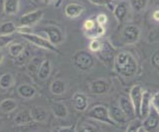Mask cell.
Returning a JSON list of instances; mask_svg holds the SVG:
<instances>
[{"instance_id":"obj_1","label":"cell","mask_w":159,"mask_h":132,"mask_svg":"<svg viewBox=\"0 0 159 132\" xmlns=\"http://www.w3.org/2000/svg\"><path fill=\"white\" fill-rule=\"evenodd\" d=\"M113 70L123 79H132L138 73V63L130 52L121 51L116 54L113 61Z\"/></svg>"},{"instance_id":"obj_2","label":"cell","mask_w":159,"mask_h":132,"mask_svg":"<svg viewBox=\"0 0 159 132\" xmlns=\"http://www.w3.org/2000/svg\"><path fill=\"white\" fill-rule=\"evenodd\" d=\"M73 65L81 72H89L96 65V59L91 53L84 50L76 52L72 57Z\"/></svg>"},{"instance_id":"obj_3","label":"cell","mask_w":159,"mask_h":132,"mask_svg":"<svg viewBox=\"0 0 159 132\" xmlns=\"http://www.w3.org/2000/svg\"><path fill=\"white\" fill-rule=\"evenodd\" d=\"M17 32L21 34L24 40L31 43L34 46L44 49V50L50 51V52H53V53L61 54L59 51V49L57 48V46L53 45L46 37H43L37 33H31V32H27V31H17Z\"/></svg>"},{"instance_id":"obj_4","label":"cell","mask_w":159,"mask_h":132,"mask_svg":"<svg viewBox=\"0 0 159 132\" xmlns=\"http://www.w3.org/2000/svg\"><path fill=\"white\" fill-rule=\"evenodd\" d=\"M87 117L89 119H93L94 121L102 122V123H107L112 126H116V124L111 120V116H109L108 107H107L103 104H97L91 107L87 111Z\"/></svg>"},{"instance_id":"obj_5","label":"cell","mask_w":159,"mask_h":132,"mask_svg":"<svg viewBox=\"0 0 159 132\" xmlns=\"http://www.w3.org/2000/svg\"><path fill=\"white\" fill-rule=\"evenodd\" d=\"M96 54H97L98 58L106 66H107L109 68L113 67V61H114V58H116L117 52L116 50V48L112 46V44L109 41H107V40L103 41L101 50Z\"/></svg>"},{"instance_id":"obj_6","label":"cell","mask_w":159,"mask_h":132,"mask_svg":"<svg viewBox=\"0 0 159 132\" xmlns=\"http://www.w3.org/2000/svg\"><path fill=\"white\" fill-rule=\"evenodd\" d=\"M141 37V30L137 25L127 24L121 31V40L124 45H133L139 41Z\"/></svg>"},{"instance_id":"obj_7","label":"cell","mask_w":159,"mask_h":132,"mask_svg":"<svg viewBox=\"0 0 159 132\" xmlns=\"http://www.w3.org/2000/svg\"><path fill=\"white\" fill-rule=\"evenodd\" d=\"M38 31L45 34L46 38L55 46L61 45L65 41V39H66V36H65V33L62 30V28H60L58 26L41 27Z\"/></svg>"},{"instance_id":"obj_8","label":"cell","mask_w":159,"mask_h":132,"mask_svg":"<svg viewBox=\"0 0 159 132\" xmlns=\"http://www.w3.org/2000/svg\"><path fill=\"white\" fill-rule=\"evenodd\" d=\"M44 16V11L43 10H35L28 12L24 14L19 18V26L20 28H29L34 26L35 24H37L42 20Z\"/></svg>"},{"instance_id":"obj_9","label":"cell","mask_w":159,"mask_h":132,"mask_svg":"<svg viewBox=\"0 0 159 132\" xmlns=\"http://www.w3.org/2000/svg\"><path fill=\"white\" fill-rule=\"evenodd\" d=\"M159 114L151 107L149 114L142 119V131H158Z\"/></svg>"},{"instance_id":"obj_10","label":"cell","mask_w":159,"mask_h":132,"mask_svg":"<svg viewBox=\"0 0 159 132\" xmlns=\"http://www.w3.org/2000/svg\"><path fill=\"white\" fill-rule=\"evenodd\" d=\"M109 111V116H111V120L116 124V126H123L125 125L129 121L126 115L124 114L122 109L119 107L118 103L117 104H111V107L108 108Z\"/></svg>"},{"instance_id":"obj_11","label":"cell","mask_w":159,"mask_h":132,"mask_svg":"<svg viewBox=\"0 0 159 132\" xmlns=\"http://www.w3.org/2000/svg\"><path fill=\"white\" fill-rule=\"evenodd\" d=\"M89 90L93 95H103L108 94L111 90V84L106 79H98L89 82Z\"/></svg>"},{"instance_id":"obj_12","label":"cell","mask_w":159,"mask_h":132,"mask_svg":"<svg viewBox=\"0 0 159 132\" xmlns=\"http://www.w3.org/2000/svg\"><path fill=\"white\" fill-rule=\"evenodd\" d=\"M144 90L140 85H135L133 86L130 90H129V99H130L132 104L134 106L136 111V115L139 117V110H140V104L142 100V95H143Z\"/></svg>"},{"instance_id":"obj_13","label":"cell","mask_w":159,"mask_h":132,"mask_svg":"<svg viewBox=\"0 0 159 132\" xmlns=\"http://www.w3.org/2000/svg\"><path fill=\"white\" fill-rule=\"evenodd\" d=\"M118 105L122 109V111L124 112V114L126 115L128 120H131V119L135 118V117L137 116L135 108H134V106L132 104L130 99H129V96L127 97L125 95H121L120 97H119Z\"/></svg>"},{"instance_id":"obj_14","label":"cell","mask_w":159,"mask_h":132,"mask_svg":"<svg viewBox=\"0 0 159 132\" xmlns=\"http://www.w3.org/2000/svg\"><path fill=\"white\" fill-rule=\"evenodd\" d=\"M72 103L76 110L80 112L86 111L89 107V97L84 92L77 91L72 97Z\"/></svg>"},{"instance_id":"obj_15","label":"cell","mask_w":159,"mask_h":132,"mask_svg":"<svg viewBox=\"0 0 159 132\" xmlns=\"http://www.w3.org/2000/svg\"><path fill=\"white\" fill-rule=\"evenodd\" d=\"M152 95L149 90H144L143 95H142V100L140 104V110H139V117L141 119L145 118V117L149 114V112L151 110V99H152Z\"/></svg>"},{"instance_id":"obj_16","label":"cell","mask_w":159,"mask_h":132,"mask_svg":"<svg viewBox=\"0 0 159 132\" xmlns=\"http://www.w3.org/2000/svg\"><path fill=\"white\" fill-rule=\"evenodd\" d=\"M84 10H86V7H84L83 4L72 2V3L67 4L66 7H65V15L68 18L75 19L81 16L84 12Z\"/></svg>"},{"instance_id":"obj_17","label":"cell","mask_w":159,"mask_h":132,"mask_svg":"<svg viewBox=\"0 0 159 132\" xmlns=\"http://www.w3.org/2000/svg\"><path fill=\"white\" fill-rule=\"evenodd\" d=\"M30 112H31V115H32V118H33L34 122L43 123V122H46L49 118L48 110L43 106L34 105L30 108Z\"/></svg>"},{"instance_id":"obj_18","label":"cell","mask_w":159,"mask_h":132,"mask_svg":"<svg viewBox=\"0 0 159 132\" xmlns=\"http://www.w3.org/2000/svg\"><path fill=\"white\" fill-rule=\"evenodd\" d=\"M128 13V3L125 1H121L117 3L112 9V14L118 24L122 23L127 16Z\"/></svg>"},{"instance_id":"obj_19","label":"cell","mask_w":159,"mask_h":132,"mask_svg":"<svg viewBox=\"0 0 159 132\" xmlns=\"http://www.w3.org/2000/svg\"><path fill=\"white\" fill-rule=\"evenodd\" d=\"M33 118L31 115V112L30 109H23L17 112L16 115L14 117V123L18 125V126H25V125H30L32 124Z\"/></svg>"},{"instance_id":"obj_20","label":"cell","mask_w":159,"mask_h":132,"mask_svg":"<svg viewBox=\"0 0 159 132\" xmlns=\"http://www.w3.org/2000/svg\"><path fill=\"white\" fill-rule=\"evenodd\" d=\"M51 108H52L53 114L55 115V117H57V118L65 119L68 117V114H69L68 107L66 104L63 103V102H61V101L52 102Z\"/></svg>"},{"instance_id":"obj_21","label":"cell","mask_w":159,"mask_h":132,"mask_svg":"<svg viewBox=\"0 0 159 132\" xmlns=\"http://www.w3.org/2000/svg\"><path fill=\"white\" fill-rule=\"evenodd\" d=\"M17 92L19 96L22 97L24 99H32L33 97L36 95L37 90L31 85L22 84L17 87Z\"/></svg>"},{"instance_id":"obj_22","label":"cell","mask_w":159,"mask_h":132,"mask_svg":"<svg viewBox=\"0 0 159 132\" xmlns=\"http://www.w3.org/2000/svg\"><path fill=\"white\" fill-rule=\"evenodd\" d=\"M43 60L44 59L42 57H39V56H35V57H32L31 59H30L29 63L26 65L27 72L30 76L31 77L37 76L38 77V72H39L40 67H41V64H42Z\"/></svg>"},{"instance_id":"obj_23","label":"cell","mask_w":159,"mask_h":132,"mask_svg":"<svg viewBox=\"0 0 159 132\" xmlns=\"http://www.w3.org/2000/svg\"><path fill=\"white\" fill-rule=\"evenodd\" d=\"M52 73V64L49 59H44L41 67L38 72V79L40 81H46L49 79L50 75Z\"/></svg>"},{"instance_id":"obj_24","label":"cell","mask_w":159,"mask_h":132,"mask_svg":"<svg viewBox=\"0 0 159 132\" xmlns=\"http://www.w3.org/2000/svg\"><path fill=\"white\" fill-rule=\"evenodd\" d=\"M20 1L19 0H4L3 12L9 16L16 15L19 10Z\"/></svg>"},{"instance_id":"obj_25","label":"cell","mask_w":159,"mask_h":132,"mask_svg":"<svg viewBox=\"0 0 159 132\" xmlns=\"http://www.w3.org/2000/svg\"><path fill=\"white\" fill-rule=\"evenodd\" d=\"M50 90L53 95H64L67 90V84L66 81L61 80V79H57L52 81L51 86H50Z\"/></svg>"},{"instance_id":"obj_26","label":"cell","mask_w":159,"mask_h":132,"mask_svg":"<svg viewBox=\"0 0 159 132\" xmlns=\"http://www.w3.org/2000/svg\"><path fill=\"white\" fill-rule=\"evenodd\" d=\"M104 33H106V28H104V26H101L97 23V25L93 29L84 32V35H86L88 39H91L92 40V39H99L104 35Z\"/></svg>"},{"instance_id":"obj_27","label":"cell","mask_w":159,"mask_h":132,"mask_svg":"<svg viewBox=\"0 0 159 132\" xmlns=\"http://www.w3.org/2000/svg\"><path fill=\"white\" fill-rule=\"evenodd\" d=\"M17 102L13 99H4L0 102V110L4 113H10L17 108Z\"/></svg>"},{"instance_id":"obj_28","label":"cell","mask_w":159,"mask_h":132,"mask_svg":"<svg viewBox=\"0 0 159 132\" xmlns=\"http://www.w3.org/2000/svg\"><path fill=\"white\" fill-rule=\"evenodd\" d=\"M17 30L18 27L12 21L0 23V35H13Z\"/></svg>"},{"instance_id":"obj_29","label":"cell","mask_w":159,"mask_h":132,"mask_svg":"<svg viewBox=\"0 0 159 132\" xmlns=\"http://www.w3.org/2000/svg\"><path fill=\"white\" fill-rule=\"evenodd\" d=\"M14 76L11 73H5L0 76V87L2 90H8L14 85Z\"/></svg>"},{"instance_id":"obj_30","label":"cell","mask_w":159,"mask_h":132,"mask_svg":"<svg viewBox=\"0 0 159 132\" xmlns=\"http://www.w3.org/2000/svg\"><path fill=\"white\" fill-rule=\"evenodd\" d=\"M31 58H32L31 53L29 52L28 49L25 48L24 51L20 54L18 57L14 58V63H15V65H17L18 67H23L25 65H27Z\"/></svg>"},{"instance_id":"obj_31","label":"cell","mask_w":159,"mask_h":132,"mask_svg":"<svg viewBox=\"0 0 159 132\" xmlns=\"http://www.w3.org/2000/svg\"><path fill=\"white\" fill-rule=\"evenodd\" d=\"M24 49H25V47L22 43H19V42L13 43L12 42L8 47V53H9V55L14 59V58L18 57L20 54L24 51Z\"/></svg>"},{"instance_id":"obj_32","label":"cell","mask_w":159,"mask_h":132,"mask_svg":"<svg viewBox=\"0 0 159 132\" xmlns=\"http://www.w3.org/2000/svg\"><path fill=\"white\" fill-rule=\"evenodd\" d=\"M149 0H129L131 8L135 12H142L148 6Z\"/></svg>"},{"instance_id":"obj_33","label":"cell","mask_w":159,"mask_h":132,"mask_svg":"<svg viewBox=\"0 0 159 132\" xmlns=\"http://www.w3.org/2000/svg\"><path fill=\"white\" fill-rule=\"evenodd\" d=\"M126 131H142V119L140 117H138V118L135 117V118L131 119L130 123L126 127Z\"/></svg>"},{"instance_id":"obj_34","label":"cell","mask_w":159,"mask_h":132,"mask_svg":"<svg viewBox=\"0 0 159 132\" xmlns=\"http://www.w3.org/2000/svg\"><path fill=\"white\" fill-rule=\"evenodd\" d=\"M150 65L157 73H159V49L155 50L150 56Z\"/></svg>"},{"instance_id":"obj_35","label":"cell","mask_w":159,"mask_h":132,"mask_svg":"<svg viewBox=\"0 0 159 132\" xmlns=\"http://www.w3.org/2000/svg\"><path fill=\"white\" fill-rule=\"evenodd\" d=\"M102 46V42L99 39H92L89 44V50L93 53H98Z\"/></svg>"},{"instance_id":"obj_36","label":"cell","mask_w":159,"mask_h":132,"mask_svg":"<svg viewBox=\"0 0 159 132\" xmlns=\"http://www.w3.org/2000/svg\"><path fill=\"white\" fill-rule=\"evenodd\" d=\"M14 41L13 35H0V49L9 46Z\"/></svg>"},{"instance_id":"obj_37","label":"cell","mask_w":159,"mask_h":132,"mask_svg":"<svg viewBox=\"0 0 159 132\" xmlns=\"http://www.w3.org/2000/svg\"><path fill=\"white\" fill-rule=\"evenodd\" d=\"M78 131H82V132H92V131H98V128L93 124L91 123H83L81 126H79L77 128Z\"/></svg>"},{"instance_id":"obj_38","label":"cell","mask_w":159,"mask_h":132,"mask_svg":"<svg viewBox=\"0 0 159 132\" xmlns=\"http://www.w3.org/2000/svg\"><path fill=\"white\" fill-rule=\"evenodd\" d=\"M97 25V21H96V17L93 18H89L87 19L86 21H84V25H83V28H84V32H86V31H89V30H91V29H93L94 26Z\"/></svg>"},{"instance_id":"obj_39","label":"cell","mask_w":159,"mask_h":132,"mask_svg":"<svg viewBox=\"0 0 159 132\" xmlns=\"http://www.w3.org/2000/svg\"><path fill=\"white\" fill-rule=\"evenodd\" d=\"M151 105H152V108L159 114V91L152 95Z\"/></svg>"},{"instance_id":"obj_40","label":"cell","mask_w":159,"mask_h":132,"mask_svg":"<svg viewBox=\"0 0 159 132\" xmlns=\"http://www.w3.org/2000/svg\"><path fill=\"white\" fill-rule=\"evenodd\" d=\"M96 21L98 25L101 26H106V24L107 23V16L103 13H99L96 16Z\"/></svg>"},{"instance_id":"obj_41","label":"cell","mask_w":159,"mask_h":132,"mask_svg":"<svg viewBox=\"0 0 159 132\" xmlns=\"http://www.w3.org/2000/svg\"><path fill=\"white\" fill-rule=\"evenodd\" d=\"M89 1L97 6H103V5H107V4L113 3L111 0H89Z\"/></svg>"},{"instance_id":"obj_42","label":"cell","mask_w":159,"mask_h":132,"mask_svg":"<svg viewBox=\"0 0 159 132\" xmlns=\"http://www.w3.org/2000/svg\"><path fill=\"white\" fill-rule=\"evenodd\" d=\"M55 131H77L76 125H70V126H60L54 128Z\"/></svg>"},{"instance_id":"obj_43","label":"cell","mask_w":159,"mask_h":132,"mask_svg":"<svg viewBox=\"0 0 159 132\" xmlns=\"http://www.w3.org/2000/svg\"><path fill=\"white\" fill-rule=\"evenodd\" d=\"M149 42H159V30L150 33V35H149Z\"/></svg>"},{"instance_id":"obj_44","label":"cell","mask_w":159,"mask_h":132,"mask_svg":"<svg viewBox=\"0 0 159 132\" xmlns=\"http://www.w3.org/2000/svg\"><path fill=\"white\" fill-rule=\"evenodd\" d=\"M152 19H153L154 21L159 22V9H156V10L153 11V13H152Z\"/></svg>"},{"instance_id":"obj_45","label":"cell","mask_w":159,"mask_h":132,"mask_svg":"<svg viewBox=\"0 0 159 132\" xmlns=\"http://www.w3.org/2000/svg\"><path fill=\"white\" fill-rule=\"evenodd\" d=\"M64 0H57L56 1V4H55V6H56V8H59L60 6H61V4L63 3Z\"/></svg>"},{"instance_id":"obj_46","label":"cell","mask_w":159,"mask_h":132,"mask_svg":"<svg viewBox=\"0 0 159 132\" xmlns=\"http://www.w3.org/2000/svg\"><path fill=\"white\" fill-rule=\"evenodd\" d=\"M41 1H42L44 4H47V5H49V4L51 3V2L53 1V0H41Z\"/></svg>"},{"instance_id":"obj_47","label":"cell","mask_w":159,"mask_h":132,"mask_svg":"<svg viewBox=\"0 0 159 132\" xmlns=\"http://www.w3.org/2000/svg\"><path fill=\"white\" fill-rule=\"evenodd\" d=\"M3 60H4V55L2 52H0V64H2Z\"/></svg>"},{"instance_id":"obj_48","label":"cell","mask_w":159,"mask_h":132,"mask_svg":"<svg viewBox=\"0 0 159 132\" xmlns=\"http://www.w3.org/2000/svg\"><path fill=\"white\" fill-rule=\"evenodd\" d=\"M33 2H35V3H39L40 2V0H32Z\"/></svg>"},{"instance_id":"obj_49","label":"cell","mask_w":159,"mask_h":132,"mask_svg":"<svg viewBox=\"0 0 159 132\" xmlns=\"http://www.w3.org/2000/svg\"><path fill=\"white\" fill-rule=\"evenodd\" d=\"M2 11H3V9L1 10V7H0V18H1V13H2Z\"/></svg>"},{"instance_id":"obj_50","label":"cell","mask_w":159,"mask_h":132,"mask_svg":"<svg viewBox=\"0 0 159 132\" xmlns=\"http://www.w3.org/2000/svg\"><path fill=\"white\" fill-rule=\"evenodd\" d=\"M1 123H2V122H1V120H0V127H1Z\"/></svg>"}]
</instances>
